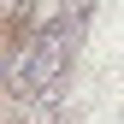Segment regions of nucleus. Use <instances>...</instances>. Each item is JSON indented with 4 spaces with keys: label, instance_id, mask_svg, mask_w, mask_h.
Wrapping results in <instances>:
<instances>
[{
    "label": "nucleus",
    "instance_id": "nucleus-2",
    "mask_svg": "<svg viewBox=\"0 0 124 124\" xmlns=\"http://www.w3.org/2000/svg\"><path fill=\"white\" fill-rule=\"evenodd\" d=\"M89 12V0H47V6L36 12L41 24H59V30H77V18Z\"/></svg>",
    "mask_w": 124,
    "mask_h": 124
},
{
    "label": "nucleus",
    "instance_id": "nucleus-1",
    "mask_svg": "<svg viewBox=\"0 0 124 124\" xmlns=\"http://www.w3.org/2000/svg\"><path fill=\"white\" fill-rule=\"evenodd\" d=\"M65 65H71V30L47 24L30 47H18V59L6 65V83H12V95L36 101V95H47L59 77H65Z\"/></svg>",
    "mask_w": 124,
    "mask_h": 124
}]
</instances>
